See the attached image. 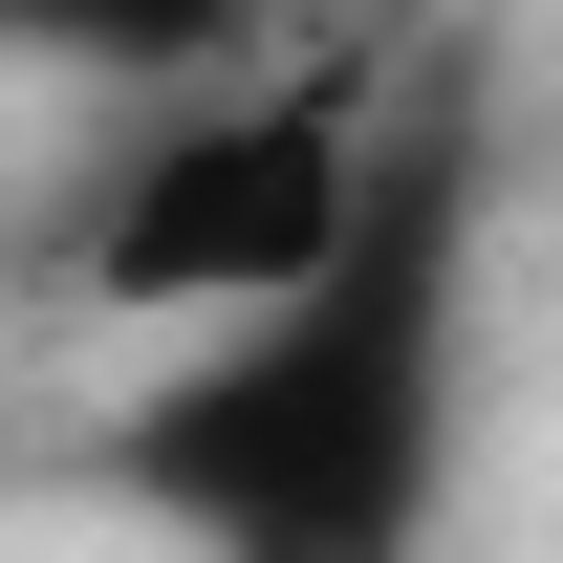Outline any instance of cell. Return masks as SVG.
I'll list each match as a JSON object with an SVG mask.
<instances>
[{
    "label": "cell",
    "mask_w": 563,
    "mask_h": 563,
    "mask_svg": "<svg viewBox=\"0 0 563 563\" xmlns=\"http://www.w3.org/2000/svg\"><path fill=\"white\" fill-rule=\"evenodd\" d=\"M22 44L66 87H131V109H174V87L261 66V0H22Z\"/></svg>",
    "instance_id": "obj_2"
},
{
    "label": "cell",
    "mask_w": 563,
    "mask_h": 563,
    "mask_svg": "<svg viewBox=\"0 0 563 563\" xmlns=\"http://www.w3.org/2000/svg\"><path fill=\"white\" fill-rule=\"evenodd\" d=\"M66 282L87 303H152V325H282V303L368 282V87L217 66V87H174V109H131Z\"/></svg>",
    "instance_id": "obj_1"
}]
</instances>
